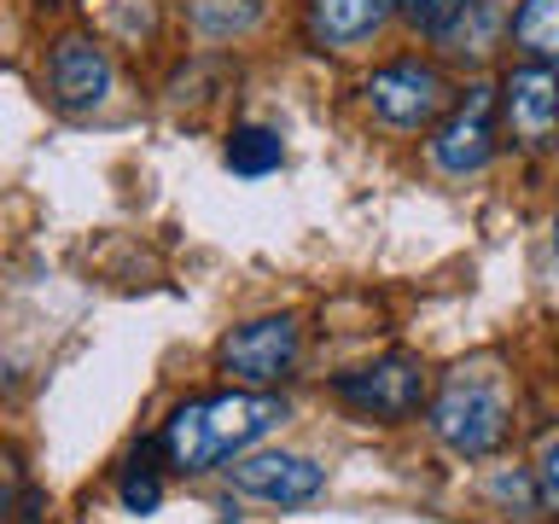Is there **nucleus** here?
<instances>
[{"instance_id":"1","label":"nucleus","mask_w":559,"mask_h":524,"mask_svg":"<svg viewBox=\"0 0 559 524\" xmlns=\"http://www.w3.org/2000/svg\"><path fill=\"white\" fill-rule=\"evenodd\" d=\"M286 402L269 396V391H222V396H199V402H181L164 431H157V449L175 472L199 478V472H216L227 461H239L251 443H262L269 431L286 426Z\"/></svg>"},{"instance_id":"2","label":"nucleus","mask_w":559,"mask_h":524,"mask_svg":"<svg viewBox=\"0 0 559 524\" xmlns=\"http://www.w3.org/2000/svg\"><path fill=\"white\" fill-rule=\"evenodd\" d=\"M507 426H513V391H507V373H496L489 361H466L443 379V391L431 396V431L437 443L461 461H484L507 443Z\"/></svg>"},{"instance_id":"3","label":"nucleus","mask_w":559,"mask_h":524,"mask_svg":"<svg viewBox=\"0 0 559 524\" xmlns=\"http://www.w3.org/2000/svg\"><path fill=\"white\" fill-rule=\"evenodd\" d=\"M332 391H338V402H349L356 414L396 426V419L419 414V402H426V367H419L414 356H379L367 367L338 373V379H332Z\"/></svg>"},{"instance_id":"4","label":"nucleus","mask_w":559,"mask_h":524,"mask_svg":"<svg viewBox=\"0 0 559 524\" xmlns=\"http://www.w3.org/2000/svg\"><path fill=\"white\" fill-rule=\"evenodd\" d=\"M297 349H304V332L292 314H262V321H245L222 338V367L245 391H269L297 367Z\"/></svg>"},{"instance_id":"5","label":"nucleus","mask_w":559,"mask_h":524,"mask_svg":"<svg viewBox=\"0 0 559 524\" xmlns=\"http://www.w3.org/2000/svg\"><path fill=\"white\" fill-rule=\"evenodd\" d=\"M496 111H501V94L489 82H472L466 99L437 122L431 164L443 175H478L489 157H496Z\"/></svg>"},{"instance_id":"6","label":"nucleus","mask_w":559,"mask_h":524,"mask_svg":"<svg viewBox=\"0 0 559 524\" xmlns=\"http://www.w3.org/2000/svg\"><path fill=\"white\" fill-rule=\"evenodd\" d=\"M367 105L384 129H426L449 111V82L419 59H396L367 76Z\"/></svg>"},{"instance_id":"7","label":"nucleus","mask_w":559,"mask_h":524,"mask_svg":"<svg viewBox=\"0 0 559 524\" xmlns=\"http://www.w3.org/2000/svg\"><path fill=\"white\" fill-rule=\"evenodd\" d=\"M501 117H507V134H513L524 152H554L559 146V70L531 64V59L519 70H507Z\"/></svg>"},{"instance_id":"8","label":"nucleus","mask_w":559,"mask_h":524,"mask_svg":"<svg viewBox=\"0 0 559 524\" xmlns=\"http://www.w3.org/2000/svg\"><path fill=\"white\" fill-rule=\"evenodd\" d=\"M239 496L251 501H269V507H309L314 496L326 489V472L309 461V454H286V449H269V454H245V461L227 466Z\"/></svg>"},{"instance_id":"9","label":"nucleus","mask_w":559,"mask_h":524,"mask_svg":"<svg viewBox=\"0 0 559 524\" xmlns=\"http://www.w3.org/2000/svg\"><path fill=\"white\" fill-rule=\"evenodd\" d=\"M47 94L59 111H94V105H105V94H111V59H105V47L87 41V35H64L47 52Z\"/></svg>"},{"instance_id":"10","label":"nucleus","mask_w":559,"mask_h":524,"mask_svg":"<svg viewBox=\"0 0 559 524\" xmlns=\"http://www.w3.org/2000/svg\"><path fill=\"white\" fill-rule=\"evenodd\" d=\"M391 12H396V0H309V41L349 52V47L373 41Z\"/></svg>"},{"instance_id":"11","label":"nucleus","mask_w":559,"mask_h":524,"mask_svg":"<svg viewBox=\"0 0 559 524\" xmlns=\"http://www.w3.org/2000/svg\"><path fill=\"white\" fill-rule=\"evenodd\" d=\"M513 47L531 64L559 70V0H519L513 12Z\"/></svg>"},{"instance_id":"12","label":"nucleus","mask_w":559,"mask_h":524,"mask_svg":"<svg viewBox=\"0 0 559 524\" xmlns=\"http://www.w3.org/2000/svg\"><path fill=\"white\" fill-rule=\"evenodd\" d=\"M286 164V140L274 129H262V122H239L234 134H227V169L234 175H269Z\"/></svg>"},{"instance_id":"13","label":"nucleus","mask_w":559,"mask_h":524,"mask_svg":"<svg viewBox=\"0 0 559 524\" xmlns=\"http://www.w3.org/2000/svg\"><path fill=\"white\" fill-rule=\"evenodd\" d=\"M187 17L199 24V35L210 41H227V35H245L262 17V0H187Z\"/></svg>"},{"instance_id":"14","label":"nucleus","mask_w":559,"mask_h":524,"mask_svg":"<svg viewBox=\"0 0 559 524\" xmlns=\"http://www.w3.org/2000/svg\"><path fill=\"white\" fill-rule=\"evenodd\" d=\"M489 29H496V7H489V0H472V7L461 12V24H454L437 47L454 52V59H466V52L478 59V52H489Z\"/></svg>"},{"instance_id":"15","label":"nucleus","mask_w":559,"mask_h":524,"mask_svg":"<svg viewBox=\"0 0 559 524\" xmlns=\"http://www.w3.org/2000/svg\"><path fill=\"white\" fill-rule=\"evenodd\" d=\"M472 7V0H402V17L419 29V35H431V41H443V35L461 24V12Z\"/></svg>"},{"instance_id":"16","label":"nucleus","mask_w":559,"mask_h":524,"mask_svg":"<svg viewBox=\"0 0 559 524\" xmlns=\"http://www.w3.org/2000/svg\"><path fill=\"white\" fill-rule=\"evenodd\" d=\"M117 501L129 507V513H157V501H164V484H157V472H152V466H140V461H134V466L117 478Z\"/></svg>"},{"instance_id":"17","label":"nucleus","mask_w":559,"mask_h":524,"mask_svg":"<svg viewBox=\"0 0 559 524\" xmlns=\"http://www.w3.org/2000/svg\"><path fill=\"white\" fill-rule=\"evenodd\" d=\"M536 496H542V507H554V513H559V437H548V443H542V461H536Z\"/></svg>"},{"instance_id":"18","label":"nucleus","mask_w":559,"mask_h":524,"mask_svg":"<svg viewBox=\"0 0 559 524\" xmlns=\"http://www.w3.org/2000/svg\"><path fill=\"white\" fill-rule=\"evenodd\" d=\"M489 496H496V501H519V507H542L536 484L524 478V472H496V478H489Z\"/></svg>"},{"instance_id":"19","label":"nucleus","mask_w":559,"mask_h":524,"mask_svg":"<svg viewBox=\"0 0 559 524\" xmlns=\"http://www.w3.org/2000/svg\"><path fill=\"white\" fill-rule=\"evenodd\" d=\"M17 496H24V466H17V454L0 443V519L17 507Z\"/></svg>"},{"instance_id":"20","label":"nucleus","mask_w":559,"mask_h":524,"mask_svg":"<svg viewBox=\"0 0 559 524\" xmlns=\"http://www.w3.org/2000/svg\"><path fill=\"white\" fill-rule=\"evenodd\" d=\"M554 257H559V222H554Z\"/></svg>"}]
</instances>
